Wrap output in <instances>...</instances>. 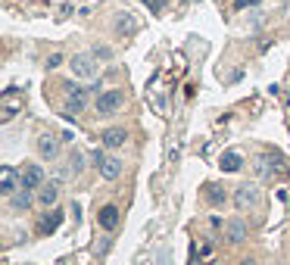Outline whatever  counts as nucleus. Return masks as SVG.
<instances>
[{
    "instance_id": "1",
    "label": "nucleus",
    "mask_w": 290,
    "mask_h": 265,
    "mask_svg": "<svg viewBox=\"0 0 290 265\" xmlns=\"http://www.w3.org/2000/svg\"><path fill=\"white\" fill-rule=\"evenodd\" d=\"M69 69H72L75 78H85V81H94L97 78V59L91 53H75L69 59Z\"/></svg>"
},
{
    "instance_id": "19",
    "label": "nucleus",
    "mask_w": 290,
    "mask_h": 265,
    "mask_svg": "<svg viewBox=\"0 0 290 265\" xmlns=\"http://www.w3.org/2000/svg\"><path fill=\"white\" fill-rule=\"evenodd\" d=\"M144 4L150 7V13H162V10H165V4H169V0H144Z\"/></svg>"
},
{
    "instance_id": "22",
    "label": "nucleus",
    "mask_w": 290,
    "mask_h": 265,
    "mask_svg": "<svg viewBox=\"0 0 290 265\" xmlns=\"http://www.w3.org/2000/svg\"><path fill=\"white\" fill-rule=\"evenodd\" d=\"M240 265H256V262H253V259H243V262H240Z\"/></svg>"
},
{
    "instance_id": "14",
    "label": "nucleus",
    "mask_w": 290,
    "mask_h": 265,
    "mask_svg": "<svg viewBox=\"0 0 290 265\" xmlns=\"http://www.w3.org/2000/svg\"><path fill=\"white\" fill-rule=\"evenodd\" d=\"M206 200H209L212 206H222V203L228 200V194H225V187H219V184H206Z\"/></svg>"
},
{
    "instance_id": "6",
    "label": "nucleus",
    "mask_w": 290,
    "mask_h": 265,
    "mask_svg": "<svg viewBox=\"0 0 290 265\" xmlns=\"http://www.w3.org/2000/svg\"><path fill=\"white\" fill-rule=\"evenodd\" d=\"M19 175H22V187H28V191H34V187L44 184V169L34 166V162H25Z\"/></svg>"
},
{
    "instance_id": "11",
    "label": "nucleus",
    "mask_w": 290,
    "mask_h": 265,
    "mask_svg": "<svg viewBox=\"0 0 290 265\" xmlns=\"http://www.w3.org/2000/svg\"><path fill=\"white\" fill-rule=\"evenodd\" d=\"M219 166H222V172H240V169H243V156L234 153V150H228V153H222Z\"/></svg>"
},
{
    "instance_id": "17",
    "label": "nucleus",
    "mask_w": 290,
    "mask_h": 265,
    "mask_svg": "<svg viewBox=\"0 0 290 265\" xmlns=\"http://www.w3.org/2000/svg\"><path fill=\"white\" fill-rule=\"evenodd\" d=\"M81 169H85V156H81L78 150H72V153H69V172L72 175H81Z\"/></svg>"
},
{
    "instance_id": "7",
    "label": "nucleus",
    "mask_w": 290,
    "mask_h": 265,
    "mask_svg": "<svg viewBox=\"0 0 290 265\" xmlns=\"http://www.w3.org/2000/svg\"><path fill=\"white\" fill-rule=\"evenodd\" d=\"M37 153H41V159H56L60 156V137L56 134H41L37 137Z\"/></svg>"
},
{
    "instance_id": "12",
    "label": "nucleus",
    "mask_w": 290,
    "mask_h": 265,
    "mask_svg": "<svg viewBox=\"0 0 290 265\" xmlns=\"http://www.w3.org/2000/svg\"><path fill=\"white\" fill-rule=\"evenodd\" d=\"M10 206H13L16 212H25V209H31V194H28V187H19V191L10 197Z\"/></svg>"
},
{
    "instance_id": "4",
    "label": "nucleus",
    "mask_w": 290,
    "mask_h": 265,
    "mask_svg": "<svg viewBox=\"0 0 290 265\" xmlns=\"http://www.w3.org/2000/svg\"><path fill=\"white\" fill-rule=\"evenodd\" d=\"M94 162H97V169H100V178H106V181H115V178L122 175V159H119V156H106L103 150H97V153H94Z\"/></svg>"
},
{
    "instance_id": "5",
    "label": "nucleus",
    "mask_w": 290,
    "mask_h": 265,
    "mask_svg": "<svg viewBox=\"0 0 290 265\" xmlns=\"http://www.w3.org/2000/svg\"><path fill=\"white\" fill-rule=\"evenodd\" d=\"M22 187V175H16V169L13 166H4V172H0V194H7V197H13L16 191Z\"/></svg>"
},
{
    "instance_id": "8",
    "label": "nucleus",
    "mask_w": 290,
    "mask_h": 265,
    "mask_svg": "<svg viewBox=\"0 0 290 265\" xmlns=\"http://www.w3.org/2000/svg\"><path fill=\"white\" fill-rule=\"evenodd\" d=\"M225 237H228L231 243L246 240V221H243V218H228V221H225Z\"/></svg>"
},
{
    "instance_id": "10",
    "label": "nucleus",
    "mask_w": 290,
    "mask_h": 265,
    "mask_svg": "<svg viewBox=\"0 0 290 265\" xmlns=\"http://www.w3.org/2000/svg\"><path fill=\"white\" fill-rule=\"evenodd\" d=\"M97 221H100V228H106V231H112L115 225H119V206H103L100 212H97Z\"/></svg>"
},
{
    "instance_id": "9",
    "label": "nucleus",
    "mask_w": 290,
    "mask_h": 265,
    "mask_svg": "<svg viewBox=\"0 0 290 265\" xmlns=\"http://www.w3.org/2000/svg\"><path fill=\"white\" fill-rule=\"evenodd\" d=\"M100 140H103V147H109V150H119V147H125V140H128V131H125V128H106V131L100 134Z\"/></svg>"
},
{
    "instance_id": "18",
    "label": "nucleus",
    "mask_w": 290,
    "mask_h": 265,
    "mask_svg": "<svg viewBox=\"0 0 290 265\" xmlns=\"http://www.w3.org/2000/svg\"><path fill=\"white\" fill-rule=\"evenodd\" d=\"M91 56H94L97 63H109V59H112V47H106V44H94Z\"/></svg>"
},
{
    "instance_id": "13",
    "label": "nucleus",
    "mask_w": 290,
    "mask_h": 265,
    "mask_svg": "<svg viewBox=\"0 0 290 265\" xmlns=\"http://www.w3.org/2000/svg\"><path fill=\"white\" fill-rule=\"evenodd\" d=\"M37 200L44 203V206H53L60 200V187L56 184H44V187H41V194H37Z\"/></svg>"
},
{
    "instance_id": "15",
    "label": "nucleus",
    "mask_w": 290,
    "mask_h": 265,
    "mask_svg": "<svg viewBox=\"0 0 290 265\" xmlns=\"http://www.w3.org/2000/svg\"><path fill=\"white\" fill-rule=\"evenodd\" d=\"M134 16L131 13H119V22H115V31L119 34H134Z\"/></svg>"
},
{
    "instance_id": "21",
    "label": "nucleus",
    "mask_w": 290,
    "mask_h": 265,
    "mask_svg": "<svg viewBox=\"0 0 290 265\" xmlns=\"http://www.w3.org/2000/svg\"><path fill=\"white\" fill-rule=\"evenodd\" d=\"M60 63H63V53H50L47 56V69H56Z\"/></svg>"
},
{
    "instance_id": "20",
    "label": "nucleus",
    "mask_w": 290,
    "mask_h": 265,
    "mask_svg": "<svg viewBox=\"0 0 290 265\" xmlns=\"http://www.w3.org/2000/svg\"><path fill=\"white\" fill-rule=\"evenodd\" d=\"M262 0H234V10H246V7H259Z\"/></svg>"
},
{
    "instance_id": "3",
    "label": "nucleus",
    "mask_w": 290,
    "mask_h": 265,
    "mask_svg": "<svg viewBox=\"0 0 290 265\" xmlns=\"http://www.w3.org/2000/svg\"><path fill=\"white\" fill-rule=\"evenodd\" d=\"M259 203H262V191L256 184H240L234 191V206L237 209H256Z\"/></svg>"
},
{
    "instance_id": "2",
    "label": "nucleus",
    "mask_w": 290,
    "mask_h": 265,
    "mask_svg": "<svg viewBox=\"0 0 290 265\" xmlns=\"http://www.w3.org/2000/svg\"><path fill=\"white\" fill-rule=\"evenodd\" d=\"M122 106H125V91H119V88L103 91V94L97 97V103H94V109L100 112V116H112V112H119Z\"/></svg>"
},
{
    "instance_id": "16",
    "label": "nucleus",
    "mask_w": 290,
    "mask_h": 265,
    "mask_svg": "<svg viewBox=\"0 0 290 265\" xmlns=\"http://www.w3.org/2000/svg\"><path fill=\"white\" fill-rule=\"evenodd\" d=\"M60 221H63V212H50L44 221H41V234H50V231H56V228H60Z\"/></svg>"
}]
</instances>
